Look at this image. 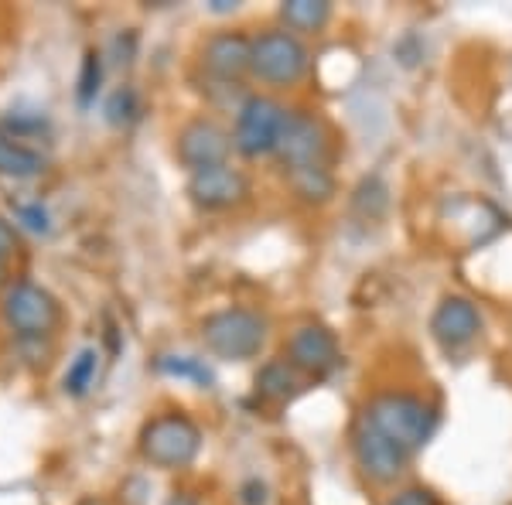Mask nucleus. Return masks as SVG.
Returning a JSON list of instances; mask_svg holds the SVG:
<instances>
[{
	"label": "nucleus",
	"instance_id": "f257e3e1",
	"mask_svg": "<svg viewBox=\"0 0 512 505\" xmlns=\"http://www.w3.org/2000/svg\"><path fill=\"white\" fill-rule=\"evenodd\" d=\"M362 420L390 437L393 444H400L410 458L431 441L437 430V410L414 393H379L376 400H369Z\"/></svg>",
	"mask_w": 512,
	"mask_h": 505
},
{
	"label": "nucleus",
	"instance_id": "f03ea898",
	"mask_svg": "<svg viewBox=\"0 0 512 505\" xmlns=\"http://www.w3.org/2000/svg\"><path fill=\"white\" fill-rule=\"evenodd\" d=\"M267 318L250 308H226L202 321V342L226 362H246L267 345Z\"/></svg>",
	"mask_w": 512,
	"mask_h": 505
},
{
	"label": "nucleus",
	"instance_id": "7ed1b4c3",
	"mask_svg": "<svg viewBox=\"0 0 512 505\" xmlns=\"http://www.w3.org/2000/svg\"><path fill=\"white\" fill-rule=\"evenodd\" d=\"M202 451V430L185 413H161L140 430V458L154 468H188Z\"/></svg>",
	"mask_w": 512,
	"mask_h": 505
},
{
	"label": "nucleus",
	"instance_id": "20e7f679",
	"mask_svg": "<svg viewBox=\"0 0 512 505\" xmlns=\"http://www.w3.org/2000/svg\"><path fill=\"white\" fill-rule=\"evenodd\" d=\"M0 318L18 338H45L59 328L62 304L48 287L35 280H18L0 297Z\"/></svg>",
	"mask_w": 512,
	"mask_h": 505
},
{
	"label": "nucleus",
	"instance_id": "39448f33",
	"mask_svg": "<svg viewBox=\"0 0 512 505\" xmlns=\"http://www.w3.org/2000/svg\"><path fill=\"white\" fill-rule=\"evenodd\" d=\"M311 69V52L294 31H263L253 38V62L250 76H256L267 86H297Z\"/></svg>",
	"mask_w": 512,
	"mask_h": 505
},
{
	"label": "nucleus",
	"instance_id": "423d86ee",
	"mask_svg": "<svg viewBox=\"0 0 512 505\" xmlns=\"http://www.w3.org/2000/svg\"><path fill=\"white\" fill-rule=\"evenodd\" d=\"M287 110L270 96H246L236 110L233 147L246 157L277 154L280 134H284Z\"/></svg>",
	"mask_w": 512,
	"mask_h": 505
},
{
	"label": "nucleus",
	"instance_id": "0eeeda50",
	"mask_svg": "<svg viewBox=\"0 0 512 505\" xmlns=\"http://www.w3.org/2000/svg\"><path fill=\"white\" fill-rule=\"evenodd\" d=\"M328 154H332V140H328L325 123L311 113L291 110L280 134L277 157L284 171H304V168H328Z\"/></svg>",
	"mask_w": 512,
	"mask_h": 505
},
{
	"label": "nucleus",
	"instance_id": "6e6552de",
	"mask_svg": "<svg viewBox=\"0 0 512 505\" xmlns=\"http://www.w3.org/2000/svg\"><path fill=\"white\" fill-rule=\"evenodd\" d=\"M352 451L362 475L376 485H393L410 465V454L400 444H393L386 434H379L373 424H366V420H359L352 430Z\"/></svg>",
	"mask_w": 512,
	"mask_h": 505
},
{
	"label": "nucleus",
	"instance_id": "1a4fd4ad",
	"mask_svg": "<svg viewBox=\"0 0 512 505\" xmlns=\"http://www.w3.org/2000/svg\"><path fill=\"white\" fill-rule=\"evenodd\" d=\"M175 151H178V161L195 175V171L229 164V154H233V137H229L216 120H192V123H185V127L178 130Z\"/></svg>",
	"mask_w": 512,
	"mask_h": 505
},
{
	"label": "nucleus",
	"instance_id": "9d476101",
	"mask_svg": "<svg viewBox=\"0 0 512 505\" xmlns=\"http://www.w3.org/2000/svg\"><path fill=\"white\" fill-rule=\"evenodd\" d=\"M188 195L198 209L205 212H222V209H233V205L243 202L250 195V181L239 168L233 164H219V168H205L195 171L188 178Z\"/></svg>",
	"mask_w": 512,
	"mask_h": 505
},
{
	"label": "nucleus",
	"instance_id": "9b49d317",
	"mask_svg": "<svg viewBox=\"0 0 512 505\" xmlns=\"http://www.w3.org/2000/svg\"><path fill=\"white\" fill-rule=\"evenodd\" d=\"M287 362H291L294 369H301L304 376L321 379L338 369L342 352H338V342L328 328L301 325L291 338H287Z\"/></svg>",
	"mask_w": 512,
	"mask_h": 505
},
{
	"label": "nucleus",
	"instance_id": "f8f14e48",
	"mask_svg": "<svg viewBox=\"0 0 512 505\" xmlns=\"http://www.w3.org/2000/svg\"><path fill=\"white\" fill-rule=\"evenodd\" d=\"M478 331H482V314H478V308L468 297H444V301L437 304V311L431 318V335L448 352L472 345L478 338Z\"/></svg>",
	"mask_w": 512,
	"mask_h": 505
},
{
	"label": "nucleus",
	"instance_id": "ddd939ff",
	"mask_svg": "<svg viewBox=\"0 0 512 505\" xmlns=\"http://www.w3.org/2000/svg\"><path fill=\"white\" fill-rule=\"evenodd\" d=\"M250 62H253V38H246L243 31H219L202 48L205 72L216 76L219 82H236L239 76H246Z\"/></svg>",
	"mask_w": 512,
	"mask_h": 505
},
{
	"label": "nucleus",
	"instance_id": "4468645a",
	"mask_svg": "<svg viewBox=\"0 0 512 505\" xmlns=\"http://www.w3.org/2000/svg\"><path fill=\"white\" fill-rule=\"evenodd\" d=\"M45 168H48V157L41 154L38 147L0 134V178L31 181V178L45 175Z\"/></svg>",
	"mask_w": 512,
	"mask_h": 505
},
{
	"label": "nucleus",
	"instance_id": "2eb2a0df",
	"mask_svg": "<svg viewBox=\"0 0 512 505\" xmlns=\"http://www.w3.org/2000/svg\"><path fill=\"white\" fill-rule=\"evenodd\" d=\"M304 389V372L294 369L287 359H274L267 362L260 372H256V393L270 403H287L294 400L297 393Z\"/></svg>",
	"mask_w": 512,
	"mask_h": 505
},
{
	"label": "nucleus",
	"instance_id": "dca6fc26",
	"mask_svg": "<svg viewBox=\"0 0 512 505\" xmlns=\"http://www.w3.org/2000/svg\"><path fill=\"white\" fill-rule=\"evenodd\" d=\"M280 18L291 31H321L332 18V4H325V0H287L280 7Z\"/></svg>",
	"mask_w": 512,
	"mask_h": 505
},
{
	"label": "nucleus",
	"instance_id": "f3484780",
	"mask_svg": "<svg viewBox=\"0 0 512 505\" xmlns=\"http://www.w3.org/2000/svg\"><path fill=\"white\" fill-rule=\"evenodd\" d=\"M96 369H99V352L96 349H82L76 359L69 362V369H65V379H62L65 396H72V400L86 396L89 389H93V383H96Z\"/></svg>",
	"mask_w": 512,
	"mask_h": 505
},
{
	"label": "nucleus",
	"instance_id": "a211bd4d",
	"mask_svg": "<svg viewBox=\"0 0 512 505\" xmlns=\"http://www.w3.org/2000/svg\"><path fill=\"white\" fill-rule=\"evenodd\" d=\"M291 188L304 202H328L335 195V181H332V171L328 168H304V171H291L287 175Z\"/></svg>",
	"mask_w": 512,
	"mask_h": 505
},
{
	"label": "nucleus",
	"instance_id": "6ab92c4d",
	"mask_svg": "<svg viewBox=\"0 0 512 505\" xmlns=\"http://www.w3.org/2000/svg\"><path fill=\"white\" fill-rule=\"evenodd\" d=\"M158 369H161V372H168V376H175V379H192L195 386H205V389L216 383L212 369L205 366L202 359H192V355H161V359H158Z\"/></svg>",
	"mask_w": 512,
	"mask_h": 505
},
{
	"label": "nucleus",
	"instance_id": "aec40b11",
	"mask_svg": "<svg viewBox=\"0 0 512 505\" xmlns=\"http://www.w3.org/2000/svg\"><path fill=\"white\" fill-rule=\"evenodd\" d=\"M106 120L113 123V127H127V123L137 120L140 113V99H137V89L134 86H120L113 89L110 99H106Z\"/></svg>",
	"mask_w": 512,
	"mask_h": 505
},
{
	"label": "nucleus",
	"instance_id": "412c9836",
	"mask_svg": "<svg viewBox=\"0 0 512 505\" xmlns=\"http://www.w3.org/2000/svg\"><path fill=\"white\" fill-rule=\"evenodd\" d=\"M99 82H103V55L89 48L86 59H82V69H79V89H76V96H79V106H82V110H86V106H93V99H96V93H99Z\"/></svg>",
	"mask_w": 512,
	"mask_h": 505
},
{
	"label": "nucleus",
	"instance_id": "4be33fe9",
	"mask_svg": "<svg viewBox=\"0 0 512 505\" xmlns=\"http://www.w3.org/2000/svg\"><path fill=\"white\" fill-rule=\"evenodd\" d=\"M14 215H18V222H21V226H28L31 233H48V229H52V222H48V212L41 209V202L14 205Z\"/></svg>",
	"mask_w": 512,
	"mask_h": 505
},
{
	"label": "nucleus",
	"instance_id": "5701e85b",
	"mask_svg": "<svg viewBox=\"0 0 512 505\" xmlns=\"http://www.w3.org/2000/svg\"><path fill=\"white\" fill-rule=\"evenodd\" d=\"M14 253H21V236H18V229L0 215V260L7 263Z\"/></svg>",
	"mask_w": 512,
	"mask_h": 505
},
{
	"label": "nucleus",
	"instance_id": "b1692460",
	"mask_svg": "<svg viewBox=\"0 0 512 505\" xmlns=\"http://www.w3.org/2000/svg\"><path fill=\"white\" fill-rule=\"evenodd\" d=\"M386 505H437L434 492H427V488H407V492L393 495Z\"/></svg>",
	"mask_w": 512,
	"mask_h": 505
},
{
	"label": "nucleus",
	"instance_id": "393cba45",
	"mask_svg": "<svg viewBox=\"0 0 512 505\" xmlns=\"http://www.w3.org/2000/svg\"><path fill=\"white\" fill-rule=\"evenodd\" d=\"M243 505H267V485L250 478V482L243 485Z\"/></svg>",
	"mask_w": 512,
	"mask_h": 505
},
{
	"label": "nucleus",
	"instance_id": "a878e982",
	"mask_svg": "<svg viewBox=\"0 0 512 505\" xmlns=\"http://www.w3.org/2000/svg\"><path fill=\"white\" fill-rule=\"evenodd\" d=\"M212 11L226 14V11H236V4H229V0H212Z\"/></svg>",
	"mask_w": 512,
	"mask_h": 505
},
{
	"label": "nucleus",
	"instance_id": "bb28decb",
	"mask_svg": "<svg viewBox=\"0 0 512 505\" xmlns=\"http://www.w3.org/2000/svg\"><path fill=\"white\" fill-rule=\"evenodd\" d=\"M7 280H11V273H7V263L0 260V287H7Z\"/></svg>",
	"mask_w": 512,
	"mask_h": 505
},
{
	"label": "nucleus",
	"instance_id": "cd10ccee",
	"mask_svg": "<svg viewBox=\"0 0 512 505\" xmlns=\"http://www.w3.org/2000/svg\"><path fill=\"white\" fill-rule=\"evenodd\" d=\"M168 505H195L192 499H185V495H178V499H171Z\"/></svg>",
	"mask_w": 512,
	"mask_h": 505
},
{
	"label": "nucleus",
	"instance_id": "c85d7f7f",
	"mask_svg": "<svg viewBox=\"0 0 512 505\" xmlns=\"http://www.w3.org/2000/svg\"><path fill=\"white\" fill-rule=\"evenodd\" d=\"M79 505H103V502H99V499H82Z\"/></svg>",
	"mask_w": 512,
	"mask_h": 505
}]
</instances>
